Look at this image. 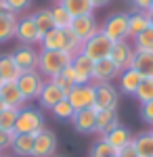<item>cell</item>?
Returning <instances> with one entry per match:
<instances>
[{
	"instance_id": "22",
	"label": "cell",
	"mask_w": 153,
	"mask_h": 157,
	"mask_svg": "<svg viewBox=\"0 0 153 157\" xmlns=\"http://www.w3.org/2000/svg\"><path fill=\"white\" fill-rule=\"evenodd\" d=\"M130 67L141 73V78H153V52L134 50V59H132Z\"/></svg>"
},
{
	"instance_id": "34",
	"label": "cell",
	"mask_w": 153,
	"mask_h": 157,
	"mask_svg": "<svg viewBox=\"0 0 153 157\" xmlns=\"http://www.w3.org/2000/svg\"><path fill=\"white\" fill-rule=\"evenodd\" d=\"M134 98L139 101V103H149L153 101V78H143L141 86H139V90H136V94Z\"/></svg>"
},
{
	"instance_id": "25",
	"label": "cell",
	"mask_w": 153,
	"mask_h": 157,
	"mask_svg": "<svg viewBox=\"0 0 153 157\" xmlns=\"http://www.w3.org/2000/svg\"><path fill=\"white\" fill-rule=\"evenodd\" d=\"M17 23H19V15L9 13V11L0 15V42H9V40L15 38Z\"/></svg>"
},
{
	"instance_id": "19",
	"label": "cell",
	"mask_w": 153,
	"mask_h": 157,
	"mask_svg": "<svg viewBox=\"0 0 153 157\" xmlns=\"http://www.w3.org/2000/svg\"><path fill=\"white\" fill-rule=\"evenodd\" d=\"M40 50H67V29H50L40 40Z\"/></svg>"
},
{
	"instance_id": "4",
	"label": "cell",
	"mask_w": 153,
	"mask_h": 157,
	"mask_svg": "<svg viewBox=\"0 0 153 157\" xmlns=\"http://www.w3.org/2000/svg\"><path fill=\"white\" fill-rule=\"evenodd\" d=\"M44 82H46L44 75L38 71V69H36V71H23L21 75H19V80H17V88L21 90L25 103H29V101H38Z\"/></svg>"
},
{
	"instance_id": "13",
	"label": "cell",
	"mask_w": 153,
	"mask_h": 157,
	"mask_svg": "<svg viewBox=\"0 0 153 157\" xmlns=\"http://www.w3.org/2000/svg\"><path fill=\"white\" fill-rule=\"evenodd\" d=\"M109 59L113 61L120 67V71L124 69H130L132 65V59H134V46L130 40H122V42H113V48H111V55Z\"/></svg>"
},
{
	"instance_id": "27",
	"label": "cell",
	"mask_w": 153,
	"mask_h": 157,
	"mask_svg": "<svg viewBox=\"0 0 153 157\" xmlns=\"http://www.w3.org/2000/svg\"><path fill=\"white\" fill-rule=\"evenodd\" d=\"M132 147L136 149V153L141 157H153V134H151V130L132 136Z\"/></svg>"
},
{
	"instance_id": "17",
	"label": "cell",
	"mask_w": 153,
	"mask_h": 157,
	"mask_svg": "<svg viewBox=\"0 0 153 157\" xmlns=\"http://www.w3.org/2000/svg\"><path fill=\"white\" fill-rule=\"evenodd\" d=\"M71 67L78 75V84H90L92 82V69H94V61L88 59L86 55H76L71 59Z\"/></svg>"
},
{
	"instance_id": "50",
	"label": "cell",
	"mask_w": 153,
	"mask_h": 157,
	"mask_svg": "<svg viewBox=\"0 0 153 157\" xmlns=\"http://www.w3.org/2000/svg\"><path fill=\"white\" fill-rule=\"evenodd\" d=\"M113 157H118V155H113Z\"/></svg>"
},
{
	"instance_id": "24",
	"label": "cell",
	"mask_w": 153,
	"mask_h": 157,
	"mask_svg": "<svg viewBox=\"0 0 153 157\" xmlns=\"http://www.w3.org/2000/svg\"><path fill=\"white\" fill-rule=\"evenodd\" d=\"M11 151L17 157H32L34 155V136L32 134H15Z\"/></svg>"
},
{
	"instance_id": "5",
	"label": "cell",
	"mask_w": 153,
	"mask_h": 157,
	"mask_svg": "<svg viewBox=\"0 0 153 157\" xmlns=\"http://www.w3.org/2000/svg\"><path fill=\"white\" fill-rule=\"evenodd\" d=\"M111 48H113V42L103 32H99L96 36H92L90 40H86L82 44V55H86L88 59H92V61H101L111 55Z\"/></svg>"
},
{
	"instance_id": "37",
	"label": "cell",
	"mask_w": 153,
	"mask_h": 157,
	"mask_svg": "<svg viewBox=\"0 0 153 157\" xmlns=\"http://www.w3.org/2000/svg\"><path fill=\"white\" fill-rule=\"evenodd\" d=\"M141 120L153 128V101L143 103V105H141Z\"/></svg>"
},
{
	"instance_id": "48",
	"label": "cell",
	"mask_w": 153,
	"mask_h": 157,
	"mask_svg": "<svg viewBox=\"0 0 153 157\" xmlns=\"http://www.w3.org/2000/svg\"><path fill=\"white\" fill-rule=\"evenodd\" d=\"M55 2H61V0H55Z\"/></svg>"
},
{
	"instance_id": "1",
	"label": "cell",
	"mask_w": 153,
	"mask_h": 157,
	"mask_svg": "<svg viewBox=\"0 0 153 157\" xmlns=\"http://www.w3.org/2000/svg\"><path fill=\"white\" fill-rule=\"evenodd\" d=\"M71 55L65 50H40V59H38V71L44 75V80H53L55 75H59L65 67L71 65Z\"/></svg>"
},
{
	"instance_id": "6",
	"label": "cell",
	"mask_w": 153,
	"mask_h": 157,
	"mask_svg": "<svg viewBox=\"0 0 153 157\" xmlns=\"http://www.w3.org/2000/svg\"><path fill=\"white\" fill-rule=\"evenodd\" d=\"M67 101L76 111L94 107V84H78L67 92Z\"/></svg>"
},
{
	"instance_id": "32",
	"label": "cell",
	"mask_w": 153,
	"mask_h": 157,
	"mask_svg": "<svg viewBox=\"0 0 153 157\" xmlns=\"http://www.w3.org/2000/svg\"><path fill=\"white\" fill-rule=\"evenodd\" d=\"M50 111H53V115H55L57 120H61V121H71V120H73V115H76V109L69 105L67 98L61 101V103H57Z\"/></svg>"
},
{
	"instance_id": "20",
	"label": "cell",
	"mask_w": 153,
	"mask_h": 157,
	"mask_svg": "<svg viewBox=\"0 0 153 157\" xmlns=\"http://www.w3.org/2000/svg\"><path fill=\"white\" fill-rule=\"evenodd\" d=\"M103 140H105L107 145L116 151V155H118V151H122L126 145L132 143V132H130L126 126H122V124H120L118 128H113L111 132H107L105 136H103Z\"/></svg>"
},
{
	"instance_id": "8",
	"label": "cell",
	"mask_w": 153,
	"mask_h": 157,
	"mask_svg": "<svg viewBox=\"0 0 153 157\" xmlns=\"http://www.w3.org/2000/svg\"><path fill=\"white\" fill-rule=\"evenodd\" d=\"M15 38H17L21 44H25V46H36V44H40L42 34L38 32V27H36L34 17H32V15H23V17H19Z\"/></svg>"
},
{
	"instance_id": "46",
	"label": "cell",
	"mask_w": 153,
	"mask_h": 157,
	"mask_svg": "<svg viewBox=\"0 0 153 157\" xmlns=\"http://www.w3.org/2000/svg\"><path fill=\"white\" fill-rule=\"evenodd\" d=\"M149 13H153V4H151V9H149Z\"/></svg>"
},
{
	"instance_id": "10",
	"label": "cell",
	"mask_w": 153,
	"mask_h": 157,
	"mask_svg": "<svg viewBox=\"0 0 153 157\" xmlns=\"http://www.w3.org/2000/svg\"><path fill=\"white\" fill-rule=\"evenodd\" d=\"M17 67L23 71H36L38 69V59H40V50H36V46H25V44H19L17 48L11 52Z\"/></svg>"
},
{
	"instance_id": "33",
	"label": "cell",
	"mask_w": 153,
	"mask_h": 157,
	"mask_svg": "<svg viewBox=\"0 0 153 157\" xmlns=\"http://www.w3.org/2000/svg\"><path fill=\"white\" fill-rule=\"evenodd\" d=\"M17 113H19V109H11V107H4V109H2V111H0V130L15 132Z\"/></svg>"
},
{
	"instance_id": "35",
	"label": "cell",
	"mask_w": 153,
	"mask_h": 157,
	"mask_svg": "<svg viewBox=\"0 0 153 157\" xmlns=\"http://www.w3.org/2000/svg\"><path fill=\"white\" fill-rule=\"evenodd\" d=\"M113 155H116V151L107 145L103 138H99V140L92 145V149H90V155H88V157H113Z\"/></svg>"
},
{
	"instance_id": "39",
	"label": "cell",
	"mask_w": 153,
	"mask_h": 157,
	"mask_svg": "<svg viewBox=\"0 0 153 157\" xmlns=\"http://www.w3.org/2000/svg\"><path fill=\"white\" fill-rule=\"evenodd\" d=\"M130 2H132L134 11H149L153 4V0H130Z\"/></svg>"
},
{
	"instance_id": "7",
	"label": "cell",
	"mask_w": 153,
	"mask_h": 157,
	"mask_svg": "<svg viewBox=\"0 0 153 157\" xmlns=\"http://www.w3.org/2000/svg\"><path fill=\"white\" fill-rule=\"evenodd\" d=\"M120 90L113 84H94V109H118Z\"/></svg>"
},
{
	"instance_id": "44",
	"label": "cell",
	"mask_w": 153,
	"mask_h": 157,
	"mask_svg": "<svg viewBox=\"0 0 153 157\" xmlns=\"http://www.w3.org/2000/svg\"><path fill=\"white\" fill-rule=\"evenodd\" d=\"M2 109H4V103H2V98H0V111H2Z\"/></svg>"
},
{
	"instance_id": "41",
	"label": "cell",
	"mask_w": 153,
	"mask_h": 157,
	"mask_svg": "<svg viewBox=\"0 0 153 157\" xmlns=\"http://www.w3.org/2000/svg\"><path fill=\"white\" fill-rule=\"evenodd\" d=\"M111 0H90V4H92V9H103V6H107Z\"/></svg>"
},
{
	"instance_id": "45",
	"label": "cell",
	"mask_w": 153,
	"mask_h": 157,
	"mask_svg": "<svg viewBox=\"0 0 153 157\" xmlns=\"http://www.w3.org/2000/svg\"><path fill=\"white\" fill-rule=\"evenodd\" d=\"M2 86H4V80H2V75H0V88H2Z\"/></svg>"
},
{
	"instance_id": "28",
	"label": "cell",
	"mask_w": 153,
	"mask_h": 157,
	"mask_svg": "<svg viewBox=\"0 0 153 157\" xmlns=\"http://www.w3.org/2000/svg\"><path fill=\"white\" fill-rule=\"evenodd\" d=\"M50 15H53V23L57 29H69L73 17L69 15V11L61 4V2H55V6L50 9Z\"/></svg>"
},
{
	"instance_id": "40",
	"label": "cell",
	"mask_w": 153,
	"mask_h": 157,
	"mask_svg": "<svg viewBox=\"0 0 153 157\" xmlns=\"http://www.w3.org/2000/svg\"><path fill=\"white\" fill-rule=\"evenodd\" d=\"M118 157H141V155L136 153V149H134L132 143H130V145H126L122 151H118Z\"/></svg>"
},
{
	"instance_id": "16",
	"label": "cell",
	"mask_w": 153,
	"mask_h": 157,
	"mask_svg": "<svg viewBox=\"0 0 153 157\" xmlns=\"http://www.w3.org/2000/svg\"><path fill=\"white\" fill-rule=\"evenodd\" d=\"M118 126H120L118 109H101V111H96V132L94 134H99L103 138L107 132H111Z\"/></svg>"
},
{
	"instance_id": "42",
	"label": "cell",
	"mask_w": 153,
	"mask_h": 157,
	"mask_svg": "<svg viewBox=\"0 0 153 157\" xmlns=\"http://www.w3.org/2000/svg\"><path fill=\"white\" fill-rule=\"evenodd\" d=\"M9 11V9H6V2H4V0H0V15H2V13H6Z\"/></svg>"
},
{
	"instance_id": "47",
	"label": "cell",
	"mask_w": 153,
	"mask_h": 157,
	"mask_svg": "<svg viewBox=\"0 0 153 157\" xmlns=\"http://www.w3.org/2000/svg\"><path fill=\"white\" fill-rule=\"evenodd\" d=\"M0 157H13V155H0Z\"/></svg>"
},
{
	"instance_id": "23",
	"label": "cell",
	"mask_w": 153,
	"mask_h": 157,
	"mask_svg": "<svg viewBox=\"0 0 153 157\" xmlns=\"http://www.w3.org/2000/svg\"><path fill=\"white\" fill-rule=\"evenodd\" d=\"M149 11H132L128 13V34L130 40L143 34L145 29H149Z\"/></svg>"
},
{
	"instance_id": "3",
	"label": "cell",
	"mask_w": 153,
	"mask_h": 157,
	"mask_svg": "<svg viewBox=\"0 0 153 157\" xmlns=\"http://www.w3.org/2000/svg\"><path fill=\"white\" fill-rule=\"evenodd\" d=\"M101 32H103L111 42L130 40V34H128V13L120 11V13L109 15L105 21H103V25H101Z\"/></svg>"
},
{
	"instance_id": "12",
	"label": "cell",
	"mask_w": 153,
	"mask_h": 157,
	"mask_svg": "<svg viewBox=\"0 0 153 157\" xmlns=\"http://www.w3.org/2000/svg\"><path fill=\"white\" fill-rule=\"evenodd\" d=\"M120 67L109 59L94 61V69H92V84H111L116 78H120Z\"/></svg>"
},
{
	"instance_id": "31",
	"label": "cell",
	"mask_w": 153,
	"mask_h": 157,
	"mask_svg": "<svg viewBox=\"0 0 153 157\" xmlns=\"http://www.w3.org/2000/svg\"><path fill=\"white\" fill-rule=\"evenodd\" d=\"M134 50H147V52H153V27L145 29L143 34H139L136 38L130 40Z\"/></svg>"
},
{
	"instance_id": "36",
	"label": "cell",
	"mask_w": 153,
	"mask_h": 157,
	"mask_svg": "<svg viewBox=\"0 0 153 157\" xmlns=\"http://www.w3.org/2000/svg\"><path fill=\"white\" fill-rule=\"evenodd\" d=\"M4 2H6L9 13H15V15L27 11V9L32 6V0H4Z\"/></svg>"
},
{
	"instance_id": "30",
	"label": "cell",
	"mask_w": 153,
	"mask_h": 157,
	"mask_svg": "<svg viewBox=\"0 0 153 157\" xmlns=\"http://www.w3.org/2000/svg\"><path fill=\"white\" fill-rule=\"evenodd\" d=\"M32 17H34V23L38 27V32L44 36L48 34L50 29H55V23H53V15H50V9H40V11L32 13Z\"/></svg>"
},
{
	"instance_id": "11",
	"label": "cell",
	"mask_w": 153,
	"mask_h": 157,
	"mask_svg": "<svg viewBox=\"0 0 153 157\" xmlns=\"http://www.w3.org/2000/svg\"><path fill=\"white\" fill-rule=\"evenodd\" d=\"M69 29L78 38H80L82 42H86V40H90L92 36H96V34L101 32V25H99V21L94 19V13H92V15H82V17H76V19L71 21V27H69Z\"/></svg>"
},
{
	"instance_id": "38",
	"label": "cell",
	"mask_w": 153,
	"mask_h": 157,
	"mask_svg": "<svg viewBox=\"0 0 153 157\" xmlns=\"http://www.w3.org/2000/svg\"><path fill=\"white\" fill-rule=\"evenodd\" d=\"M13 138H15V132H9V130H0V155H2L6 149H11Z\"/></svg>"
},
{
	"instance_id": "15",
	"label": "cell",
	"mask_w": 153,
	"mask_h": 157,
	"mask_svg": "<svg viewBox=\"0 0 153 157\" xmlns=\"http://www.w3.org/2000/svg\"><path fill=\"white\" fill-rule=\"evenodd\" d=\"M71 124H73V128L80 134H94L96 132V109L90 107V109L76 111Z\"/></svg>"
},
{
	"instance_id": "2",
	"label": "cell",
	"mask_w": 153,
	"mask_h": 157,
	"mask_svg": "<svg viewBox=\"0 0 153 157\" xmlns=\"http://www.w3.org/2000/svg\"><path fill=\"white\" fill-rule=\"evenodd\" d=\"M44 128H46L44 126V115H42L40 109L29 107V105L19 109L17 121H15V134H32V136H36Z\"/></svg>"
},
{
	"instance_id": "9",
	"label": "cell",
	"mask_w": 153,
	"mask_h": 157,
	"mask_svg": "<svg viewBox=\"0 0 153 157\" xmlns=\"http://www.w3.org/2000/svg\"><path fill=\"white\" fill-rule=\"evenodd\" d=\"M57 134L53 130L44 128L42 132H38L34 136V155L32 157H55L57 155Z\"/></svg>"
},
{
	"instance_id": "21",
	"label": "cell",
	"mask_w": 153,
	"mask_h": 157,
	"mask_svg": "<svg viewBox=\"0 0 153 157\" xmlns=\"http://www.w3.org/2000/svg\"><path fill=\"white\" fill-rule=\"evenodd\" d=\"M120 92H124V94H130V97H134L136 94V90H139V86H141L143 78L139 71H134L132 67L130 69H124V71L120 73Z\"/></svg>"
},
{
	"instance_id": "18",
	"label": "cell",
	"mask_w": 153,
	"mask_h": 157,
	"mask_svg": "<svg viewBox=\"0 0 153 157\" xmlns=\"http://www.w3.org/2000/svg\"><path fill=\"white\" fill-rule=\"evenodd\" d=\"M0 98H2L4 107H11V109H21L27 105L21 90L17 88V82H4V86L0 88Z\"/></svg>"
},
{
	"instance_id": "29",
	"label": "cell",
	"mask_w": 153,
	"mask_h": 157,
	"mask_svg": "<svg viewBox=\"0 0 153 157\" xmlns=\"http://www.w3.org/2000/svg\"><path fill=\"white\" fill-rule=\"evenodd\" d=\"M61 4L69 11V15L76 17H82V15H92L94 9L90 4V0H61Z\"/></svg>"
},
{
	"instance_id": "43",
	"label": "cell",
	"mask_w": 153,
	"mask_h": 157,
	"mask_svg": "<svg viewBox=\"0 0 153 157\" xmlns=\"http://www.w3.org/2000/svg\"><path fill=\"white\" fill-rule=\"evenodd\" d=\"M149 25L153 27V13H149Z\"/></svg>"
},
{
	"instance_id": "49",
	"label": "cell",
	"mask_w": 153,
	"mask_h": 157,
	"mask_svg": "<svg viewBox=\"0 0 153 157\" xmlns=\"http://www.w3.org/2000/svg\"><path fill=\"white\" fill-rule=\"evenodd\" d=\"M55 157H61V155H55Z\"/></svg>"
},
{
	"instance_id": "14",
	"label": "cell",
	"mask_w": 153,
	"mask_h": 157,
	"mask_svg": "<svg viewBox=\"0 0 153 157\" xmlns=\"http://www.w3.org/2000/svg\"><path fill=\"white\" fill-rule=\"evenodd\" d=\"M65 98H67V92H65L63 88H59L53 80H46L44 86H42L40 97H38V103H40V107H42V109H53L57 103L65 101Z\"/></svg>"
},
{
	"instance_id": "26",
	"label": "cell",
	"mask_w": 153,
	"mask_h": 157,
	"mask_svg": "<svg viewBox=\"0 0 153 157\" xmlns=\"http://www.w3.org/2000/svg\"><path fill=\"white\" fill-rule=\"evenodd\" d=\"M0 75L4 82H17L19 75H21V69L17 67V63L13 59V55H0Z\"/></svg>"
}]
</instances>
